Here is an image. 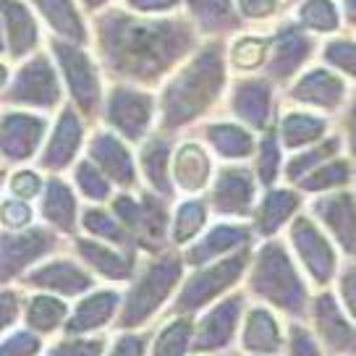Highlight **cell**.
Masks as SVG:
<instances>
[{
  "instance_id": "6da1fadb",
  "label": "cell",
  "mask_w": 356,
  "mask_h": 356,
  "mask_svg": "<svg viewBox=\"0 0 356 356\" xmlns=\"http://www.w3.org/2000/svg\"><path fill=\"white\" fill-rule=\"evenodd\" d=\"M95 42L102 68L123 84L147 89L168 79L200 50L189 16H139L105 8L95 16Z\"/></svg>"
},
{
  "instance_id": "7a4b0ae2",
  "label": "cell",
  "mask_w": 356,
  "mask_h": 356,
  "mask_svg": "<svg viewBox=\"0 0 356 356\" xmlns=\"http://www.w3.org/2000/svg\"><path fill=\"white\" fill-rule=\"evenodd\" d=\"M228 44L210 40L165 79L157 97L160 134H176L204 118L228 84Z\"/></svg>"
},
{
  "instance_id": "3957f363",
  "label": "cell",
  "mask_w": 356,
  "mask_h": 356,
  "mask_svg": "<svg viewBox=\"0 0 356 356\" xmlns=\"http://www.w3.org/2000/svg\"><path fill=\"white\" fill-rule=\"evenodd\" d=\"M246 280H249V293L270 309L283 312L293 320L309 312L312 296L307 280L296 265V257L278 238H267L257 249Z\"/></svg>"
},
{
  "instance_id": "277c9868",
  "label": "cell",
  "mask_w": 356,
  "mask_h": 356,
  "mask_svg": "<svg viewBox=\"0 0 356 356\" xmlns=\"http://www.w3.org/2000/svg\"><path fill=\"white\" fill-rule=\"evenodd\" d=\"M184 265L186 259L176 252H160L147 262L131 280V289L126 293L118 314V327L134 330L147 325L157 312L168 304L184 278Z\"/></svg>"
},
{
  "instance_id": "5b68a950",
  "label": "cell",
  "mask_w": 356,
  "mask_h": 356,
  "mask_svg": "<svg viewBox=\"0 0 356 356\" xmlns=\"http://www.w3.org/2000/svg\"><path fill=\"white\" fill-rule=\"evenodd\" d=\"M252 257H254L252 254V246H246L241 252L222 257L218 262H210V265L204 267H194V273L181 283V289L176 293V301H173L176 314H189L191 317L194 312L220 301L249 273Z\"/></svg>"
},
{
  "instance_id": "8992f818",
  "label": "cell",
  "mask_w": 356,
  "mask_h": 356,
  "mask_svg": "<svg viewBox=\"0 0 356 356\" xmlns=\"http://www.w3.org/2000/svg\"><path fill=\"white\" fill-rule=\"evenodd\" d=\"M3 100L19 111H56L63 102V87L56 63L47 53H34L11 74H6Z\"/></svg>"
},
{
  "instance_id": "52a82bcc",
  "label": "cell",
  "mask_w": 356,
  "mask_h": 356,
  "mask_svg": "<svg viewBox=\"0 0 356 356\" xmlns=\"http://www.w3.org/2000/svg\"><path fill=\"white\" fill-rule=\"evenodd\" d=\"M113 212L115 218L126 225V231L131 234L136 249H149L152 254L163 252V244L170 236V212H168V200L155 191H121L118 197H113Z\"/></svg>"
},
{
  "instance_id": "ba28073f",
  "label": "cell",
  "mask_w": 356,
  "mask_h": 356,
  "mask_svg": "<svg viewBox=\"0 0 356 356\" xmlns=\"http://www.w3.org/2000/svg\"><path fill=\"white\" fill-rule=\"evenodd\" d=\"M50 56L56 58L58 68L63 74L66 89L76 108L84 118H95L105 108V89H102L100 68L95 63V58L89 56L84 47L63 40H50Z\"/></svg>"
},
{
  "instance_id": "9c48e42d",
  "label": "cell",
  "mask_w": 356,
  "mask_h": 356,
  "mask_svg": "<svg viewBox=\"0 0 356 356\" xmlns=\"http://www.w3.org/2000/svg\"><path fill=\"white\" fill-rule=\"evenodd\" d=\"M289 241L293 246L296 262L304 267L309 280L320 289H327L333 280H338V252L335 241L325 234V228L312 215L299 212L289 225Z\"/></svg>"
},
{
  "instance_id": "30bf717a",
  "label": "cell",
  "mask_w": 356,
  "mask_h": 356,
  "mask_svg": "<svg viewBox=\"0 0 356 356\" xmlns=\"http://www.w3.org/2000/svg\"><path fill=\"white\" fill-rule=\"evenodd\" d=\"M102 118L126 142H145L152 136L149 131L157 118L155 95L131 84H113L105 95Z\"/></svg>"
},
{
  "instance_id": "8fae6325",
  "label": "cell",
  "mask_w": 356,
  "mask_h": 356,
  "mask_svg": "<svg viewBox=\"0 0 356 356\" xmlns=\"http://www.w3.org/2000/svg\"><path fill=\"white\" fill-rule=\"evenodd\" d=\"M257 186H259V178L254 170L244 165L220 168L207 189V204L212 215H220L225 220L254 218Z\"/></svg>"
},
{
  "instance_id": "7c38bea8",
  "label": "cell",
  "mask_w": 356,
  "mask_h": 356,
  "mask_svg": "<svg viewBox=\"0 0 356 356\" xmlns=\"http://www.w3.org/2000/svg\"><path fill=\"white\" fill-rule=\"evenodd\" d=\"M244 293H231V296H222L220 301H215L210 309L194 323V346H191V351L197 356H207L218 354V351L234 343L236 330L244 323Z\"/></svg>"
},
{
  "instance_id": "4fadbf2b",
  "label": "cell",
  "mask_w": 356,
  "mask_h": 356,
  "mask_svg": "<svg viewBox=\"0 0 356 356\" xmlns=\"http://www.w3.org/2000/svg\"><path fill=\"white\" fill-rule=\"evenodd\" d=\"M312 327L317 341L335 356H356V323L346 314L343 304L333 291L312 296Z\"/></svg>"
},
{
  "instance_id": "5bb4252c",
  "label": "cell",
  "mask_w": 356,
  "mask_h": 356,
  "mask_svg": "<svg viewBox=\"0 0 356 356\" xmlns=\"http://www.w3.org/2000/svg\"><path fill=\"white\" fill-rule=\"evenodd\" d=\"M58 246V231L53 228H24V231H3L0 241V270L3 283L19 278L26 267L53 254Z\"/></svg>"
},
{
  "instance_id": "9a60e30c",
  "label": "cell",
  "mask_w": 356,
  "mask_h": 356,
  "mask_svg": "<svg viewBox=\"0 0 356 356\" xmlns=\"http://www.w3.org/2000/svg\"><path fill=\"white\" fill-rule=\"evenodd\" d=\"M228 108L236 115V121L244 123L252 131H270L275 129V84L262 76L238 79L231 89Z\"/></svg>"
},
{
  "instance_id": "2e32d148",
  "label": "cell",
  "mask_w": 356,
  "mask_h": 356,
  "mask_svg": "<svg viewBox=\"0 0 356 356\" xmlns=\"http://www.w3.org/2000/svg\"><path fill=\"white\" fill-rule=\"evenodd\" d=\"M289 97L312 113H338L348 100V84L333 68L312 66L301 71L299 79L289 87Z\"/></svg>"
},
{
  "instance_id": "e0dca14e",
  "label": "cell",
  "mask_w": 356,
  "mask_h": 356,
  "mask_svg": "<svg viewBox=\"0 0 356 356\" xmlns=\"http://www.w3.org/2000/svg\"><path fill=\"white\" fill-rule=\"evenodd\" d=\"M47 134V121L32 111L6 108L0 126V149L8 165H24L37 157L40 145Z\"/></svg>"
},
{
  "instance_id": "ac0fdd59",
  "label": "cell",
  "mask_w": 356,
  "mask_h": 356,
  "mask_svg": "<svg viewBox=\"0 0 356 356\" xmlns=\"http://www.w3.org/2000/svg\"><path fill=\"white\" fill-rule=\"evenodd\" d=\"M312 218L346 257L356 259V194L348 189L330 191L312 202Z\"/></svg>"
},
{
  "instance_id": "d6986e66",
  "label": "cell",
  "mask_w": 356,
  "mask_h": 356,
  "mask_svg": "<svg viewBox=\"0 0 356 356\" xmlns=\"http://www.w3.org/2000/svg\"><path fill=\"white\" fill-rule=\"evenodd\" d=\"M87 157L115 186H121L123 191L136 189V181H139L136 163H134L131 149L126 147V139H121L115 131L97 129L92 134L87 142Z\"/></svg>"
},
{
  "instance_id": "ffe728a7",
  "label": "cell",
  "mask_w": 356,
  "mask_h": 356,
  "mask_svg": "<svg viewBox=\"0 0 356 356\" xmlns=\"http://www.w3.org/2000/svg\"><path fill=\"white\" fill-rule=\"evenodd\" d=\"M252 238H254V228H249L238 220H222L210 225L204 234L194 241V244L186 246L184 252V259L189 267H204L210 262H218L222 257L236 254L246 246H252Z\"/></svg>"
},
{
  "instance_id": "44dd1931",
  "label": "cell",
  "mask_w": 356,
  "mask_h": 356,
  "mask_svg": "<svg viewBox=\"0 0 356 356\" xmlns=\"http://www.w3.org/2000/svg\"><path fill=\"white\" fill-rule=\"evenodd\" d=\"M22 283L42 293H56L60 299H74L89 293L95 278L87 265H79L74 259H47L40 267H34L32 273H26Z\"/></svg>"
},
{
  "instance_id": "7402d4cb",
  "label": "cell",
  "mask_w": 356,
  "mask_h": 356,
  "mask_svg": "<svg viewBox=\"0 0 356 356\" xmlns=\"http://www.w3.org/2000/svg\"><path fill=\"white\" fill-rule=\"evenodd\" d=\"M312 53H314V42H312L309 32H304L296 24L280 26L278 32L273 34V47H270V58H267L265 76L270 81L286 84L296 74H301V68L309 60Z\"/></svg>"
},
{
  "instance_id": "603a6c76",
  "label": "cell",
  "mask_w": 356,
  "mask_h": 356,
  "mask_svg": "<svg viewBox=\"0 0 356 356\" xmlns=\"http://www.w3.org/2000/svg\"><path fill=\"white\" fill-rule=\"evenodd\" d=\"M74 249H76L79 259L92 273H97L100 278L111 280V283L134 280L136 275V249H118V246L97 241L92 236H76Z\"/></svg>"
},
{
  "instance_id": "cb8c5ba5",
  "label": "cell",
  "mask_w": 356,
  "mask_h": 356,
  "mask_svg": "<svg viewBox=\"0 0 356 356\" xmlns=\"http://www.w3.org/2000/svg\"><path fill=\"white\" fill-rule=\"evenodd\" d=\"M3 34H6V66L24 63L37 53L40 24L32 8L22 0H3Z\"/></svg>"
},
{
  "instance_id": "d4e9b609",
  "label": "cell",
  "mask_w": 356,
  "mask_h": 356,
  "mask_svg": "<svg viewBox=\"0 0 356 356\" xmlns=\"http://www.w3.org/2000/svg\"><path fill=\"white\" fill-rule=\"evenodd\" d=\"M84 121L79 115L76 108L66 105L58 113V121L50 131V139L44 145V152L40 155V168L50 170V173H60L66 170L74 160H76L81 142H84Z\"/></svg>"
},
{
  "instance_id": "484cf974",
  "label": "cell",
  "mask_w": 356,
  "mask_h": 356,
  "mask_svg": "<svg viewBox=\"0 0 356 356\" xmlns=\"http://www.w3.org/2000/svg\"><path fill=\"white\" fill-rule=\"evenodd\" d=\"M215 163L212 152L200 142H181L173 152V186L184 191L186 197H197L210 189L215 178Z\"/></svg>"
},
{
  "instance_id": "4316f807",
  "label": "cell",
  "mask_w": 356,
  "mask_h": 356,
  "mask_svg": "<svg viewBox=\"0 0 356 356\" xmlns=\"http://www.w3.org/2000/svg\"><path fill=\"white\" fill-rule=\"evenodd\" d=\"M238 343L249 356H278L286 348L289 338L280 327L278 314L265 304H259L246 309Z\"/></svg>"
},
{
  "instance_id": "83f0119b",
  "label": "cell",
  "mask_w": 356,
  "mask_h": 356,
  "mask_svg": "<svg viewBox=\"0 0 356 356\" xmlns=\"http://www.w3.org/2000/svg\"><path fill=\"white\" fill-rule=\"evenodd\" d=\"M121 307H123L121 291L115 289L89 291L87 296L79 299V304L71 312V317H68L66 323V333L68 335L97 333V330L108 327L115 320V314H118Z\"/></svg>"
},
{
  "instance_id": "f1b7e54d",
  "label": "cell",
  "mask_w": 356,
  "mask_h": 356,
  "mask_svg": "<svg viewBox=\"0 0 356 356\" xmlns=\"http://www.w3.org/2000/svg\"><path fill=\"white\" fill-rule=\"evenodd\" d=\"M301 210V191L299 189H283V186H273L265 189L262 200L257 202L254 218V234L262 238H275L283 225H291V220L299 215Z\"/></svg>"
},
{
  "instance_id": "f546056e",
  "label": "cell",
  "mask_w": 356,
  "mask_h": 356,
  "mask_svg": "<svg viewBox=\"0 0 356 356\" xmlns=\"http://www.w3.org/2000/svg\"><path fill=\"white\" fill-rule=\"evenodd\" d=\"M173 145L165 134H152L139 147V168L142 176L149 184V191L170 200L173 197Z\"/></svg>"
},
{
  "instance_id": "4dcf8cb0",
  "label": "cell",
  "mask_w": 356,
  "mask_h": 356,
  "mask_svg": "<svg viewBox=\"0 0 356 356\" xmlns=\"http://www.w3.org/2000/svg\"><path fill=\"white\" fill-rule=\"evenodd\" d=\"M29 3L44 22V26L56 34V40L79 44V47L87 44L89 29L76 0H29Z\"/></svg>"
},
{
  "instance_id": "1f68e13d",
  "label": "cell",
  "mask_w": 356,
  "mask_h": 356,
  "mask_svg": "<svg viewBox=\"0 0 356 356\" xmlns=\"http://www.w3.org/2000/svg\"><path fill=\"white\" fill-rule=\"evenodd\" d=\"M204 142L210 145V152L225 163H241L257 155V142L252 129H246L238 121H212L204 126Z\"/></svg>"
},
{
  "instance_id": "d6a6232c",
  "label": "cell",
  "mask_w": 356,
  "mask_h": 356,
  "mask_svg": "<svg viewBox=\"0 0 356 356\" xmlns=\"http://www.w3.org/2000/svg\"><path fill=\"white\" fill-rule=\"evenodd\" d=\"M40 212H42V220L47 222L53 231H58L60 236H74L76 222H81L74 189H71V184L63 181L60 176L47 178Z\"/></svg>"
},
{
  "instance_id": "836d02e7",
  "label": "cell",
  "mask_w": 356,
  "mask_h": 356,
  "mask_svg": "<svg viewBox=\"0 0 356 356\" xmlns=\"http://www.w3.org/2000/svg\"><path fill=\"white\" fill-rule=\"evenodd\" d=\"M184 8L197 32L215 40L222 34L238 32L244 24L234 0H184Z\"/></svg>"
},
{
  "instance_id": "e575fe53",
  "label": "cell",
  "mask_w": 356,
  "mask_h": 356,
  "mask_svg": "<svg viewBox=\"0 0 356 356\" xmlns=\"http://www.w3.org/2000/svg\"><path fill=\"white\" fill-rule=\"evenodd\" d=\"M278 136L280 145L286 147V149L301 152L307 147H314L317 142H323L325 136H330L327 134V118H323L320 113L301 111V108L286 111L280 115Z\"/></svg>"
},
{
  "instance_id": "d590c367",
  "label": "cell",
  "mask_w": 356,
  "mask_h": 356,
  "mask_svg": "<svg viewBox=\"0 0 356 356\" xmlns=\"http://www.w3.org/2000/svg\"><path fill=\"white\" fill-rule=\"evenodd\" d=\"M68 317V304L56 293H34L24 304V323L26 327L37 335H50L58 327H66Z\"/></svg>"
},
{
  "instance_id": "8d00e7d4",
  "label": "cell",
  "mask_w": 356,
  "mask_h": 356,
  "mask_svg": "<svg viewBox=\"0 0 356 356\" xmlns=\"http://www.w3.org/2000/svg\"><path fill=\"white\" fill-rule=\"evenodd\" d=\"M356 178V168L351 163V157H333V160H327L323 163L320 168H314L309 176H304L296 184V189L301 194H317V197H323V194H330V191H341V189H348L351 184H354Z\"/></svg>"
},
{
  "instance_id": "74e56055",
  "label": "cell",
  "mask_w": 356,
  "mask_h": 356,
  "mask_svg": "<svg viewBox=\"0 0 356 356\" xmlns=\"http://www.w3.org/2000/svg\"><path fill=\"white\" fill-rule=\"evenodd\" d=\"M210 204L200 197H186L176 204L173 220H170V241L176 246H189L207 231L210 220Z\"/></svg>"
},
{
  "instance_id": "f35d334b",
  "label": "cell",
  "mask_w": 356,
  "mask_h": 356,
  "mask_svg": "<svg viewBox=\"0 0 356 356\" xmlns=\"http://www.w3.org/2000/svg\"><path fill=\"white\" fill-rule=\"evenodd\" d=\"M273 37H259V34H241L228 44V66L236 74L252 76L257 71H265L267 58H270Z\"/></svg>"
},
{
  "instance_id": "ab89813d",
  "label": "cell",
  "mask_w": 356,
  "mask_h": 356,
  "mask_svg": "<svg viewBox=\"0 0 356 356\" xmlns=\"http://www.w3.org/2000/svg\"><path fill=\"white\" fill-rule=\"evenodd\" d=\"M81 228L87 231V236L97 238V241H105V244L118 246V249H136L131 234L126 231V225L115 218L113 210H105L97 204L87 207L81 212Z\"/></svg>"
},
{
  "instance_id": "60d3db41",
  "label": "cell",
  "mask_w": 356,
  "mask_h": 356,
  "mask_svg": "<svg viewBox=\"0 0 356 356\" xmlns=\"http://www.w3.org/2000/svg\"><path fill=\"white\" fill-rule=\"evenodd\" d=\"M293 19L304 32L333 34L341 29L343 13L333 0H299L293 8Z\"/></svg>"
},
{
  "instance_id": "b9f144b4",
  "label": "cell",
  "mask_w": 356,
  "mask_h": 356,
  "mask_svg": "<svg viewBox=\"0 0 356 356\" xmlns=\"http://www.w3.org/2000/svg\"><path fill=\"white\" fill-rule=\"evenodd\" d=\"M341 145H343V136L330 134V136H325L323 142H317L314 147H307V149H301V152H293L291 160L286 163V168H283V176L289 178L291 184H299L301 178L309 176L314 168H320L323 163L338 157Z\"/></svg>"
},
{
  "instance_id": "7bdbcfd3",
  "label": "cell",
  "mask_w": 356,
  "mask_h": 356,
  "mask_svg": "<svg viewBox=\"0 0 356 356\" xmlns=\"http://www.w3.org/2000/svg\"><path fill=\"white\" fill-rule=\"evenodd\" d=\"M191 346H194V320L189 314H176L157 330L149 356H189Z\"/></svg>"
},
{
  "instance_id": "ee69618b",
  "label": "cell",
  "mask_w": 356,
  "mask_h": 356,
  "mask_svg": "<svg viewBox=\"0 0 356 356\" xmlns=\"http://www.w3.org/2000/svg\"><path fill=\"white\" fill-rule=\"evenodd\" d=\"M254 157V173L259 178V186L273 189L280 176V168H283V145H280L278 129H270V131L262 134Z\"/></svg>"
},
{
  "instance_id": "f6af8a7d",
  "label": "cell",
  "mask_w": 356,
  "mask_h": 356,
  "mask_svg": "<svg viewBox=\"0 0 356 356\" xmlns=\"http://www.w3.org/2000/svg\"><path fill=\"white\" fill-rule=\"evenodd\" d=\"M74 184H76L79 194L84 200L95 202V204L113 200V181L89 157L76 163V168H74Z\"/></svg>"
},
{
  "instance_id": "bcb514c9",
  "label": "cell",
  "mask_w": 356,
  "mask_h": 356,
  "mask_svg": "<svg viewBox=\"0 0 356 356\" xmlns=\"http://www.w3.org/2000/svg\"><path fill=\"white\" fill-rule=\"evenodd\" d=\"M323 60L327 68L356 79V40H348V37L327 40L323 47Z\"/></svg>"
},
{
  "instance_id": "7dc6e473",
  "label": "cell",
  "mask_w": 356,
  "mask_h": 356,
  "mask_svg": "<svg viewBox=\"0 0 356 356\" xmlns=\"http://www.w3.org/2000/svg\"><path fill=\"white\" fill-rule=\"evenodd\" d=\"M44 181L42 173L40 170H32V168H16L11 176H8V191H11V197L16 200H37V197H42L44 191Z\"/></svg>"
},
{
  "instance_id": "c3c4849f",
  "label": "cell",
  "mask_w": 356,
  "mask_h": 356,
  "mask_svg": "<svg viewBox=\"0 0 356 356\" xmlns=\"http://www.w3.org/2000/svg\"><path fill=\"white\" fill-rule=\"evenodd\" d=\"M105 338H89V335H68L44 356H102L105 354Z\"/></svg>"
},
{
  "instance_id": "681fc988",
  "label": "cell",
  "mask_w": 356,
  "mask_h": 356,
  "mask_svg": "<svg viewBox=\"0 0 356 356\" xmlns=\"http://www.w3.org/2000/svg\"><path fill=\"white\" fill-rule=\"evenodd\" d=\"M40 351H42V338L32 333L29 327L6 333L3 346H0V356H37Z\"/></svg>"
},
{
  "instance_id": "f907efd6",
  "label": "cell",
  "mask_w": 356,
  "mask_h": 356,
  "mask_svg": "<svg viewBox=\"0 0 356 356\" xmlns=\"http://www.w3.org/2000/svg\"><path fill=\"white\" fill-rule=\"evenodd\" d=\"M286 356H323V343L317 341L314 330L304 327L301 323H293L289 327Z\"/></svg>"
},
{
  "instance_id": "816d5d0a",
  "label": "cell",
  "mask_w": 356,
  "mask_h": 356,
  "mask_svg": "<svg viewBox=\"0 0 356 356\" xmlns=\"http://www.w3.org/2000/svg\"><path fill=\"white\" fill-rule=\"evenodd\" d=\"M34 212L29 207V202L16 200V197H6L3 200V228L6 231H24L32 228Z\"/></svg>"
},
{
  "instance_id": "f5cc1de1",
  "label": "cell",
  "mask_w": 356,
  "mask_h": 356,
  "mask_svg": "<svg viewBox=\"0 0 356 356\" xmlns=\"http://www.w3.org/2000/svg\"><path fill=\"white\" fill-rule=\"evenodd\" d=\"M338 301L343 304L346 314L356 323V262L351 259L338 275Z\"/></svg>"
},
{
  "instance_id": "db71d44e",
  "label": "cell",
  "mask_w": 356,
  "mask_h": 356,
  "mask_svg": "<svg viewBox=\"0 0 356 356\" xmlns=\"http://www.w3.org/2000/svg\"><path fill=\"white\" fill-rule=\"evenodd\" d=\"M244 22H267L280 8V0H234Z\"/></svg>"
},
{
  "instance_id": "11a10c76",
  "label": "cell",
  "mask_w": 356,
  "mask_h": 356,
  "mask_svg": "<svg viewBox=\"0 0 356 356\" xmlns=\"http://www.w3.org/2000/svg\"><path fill=\"white\" fill-rule=\"evenodd\" d=\"M126 11L139 16H173L184 6V0H123Z\"/></svg>"
},
{
  "instance_id": "9f6ffc18",
  "label": "cell",
  "mask_w": 356,
  "mask_h": 356,
  "mask_svg": "<svg viewBox=\"0 0 356 356\" xmlns=\"http://www.w3.org/2000/svg\"><path fill=\"white\" fill-rule=\"evenodd\" d=\"M147 341L136 333H123L115 338L113 348L108 351V356H145Z\"/></svg>"
},
{
  "instance_id": "6f0895ef",
  "label": "cell",
  "mask_w": 356,
  "mask_h": 356,
  "mask_svg": "<svg viewBox=\"0 0 356 356\" xmlns=\"http://www.w3.org/2000/svg\"><path fill=\"white\" fill-rule=\"evenodd\" d=\"M343 142L348 147V157L356 168V95L348 100L343 113Z\"/></svg>"
},
{
  "instance_id": "680465c9",
  "label": "cell",
  "mask_w": 356,
  "mask_h": 356,
  "mask_svg": "<svg viewBox=\"0 0 356 356\" xmlns=\"http://www.w3.org/2000/svg\"><path fill=\"white\" fill-rule=\"evenodd\" d=\"M19 314H22V296L16 291L6 289L3 291V330L6 333H11V327L19 320Z\"/></svg>"
},
{
  "instance_id": "91938a15",
  "label": "cell",
  "mask_w": 356,
  "mask_h": 356,
  "mask_svg": "<svg viewBox=\"0 0 356 356\" xmlns=\"http://www.w3.org/2000/svg\"><path fill=\"white\" fill-rule=\"evenodd\" d=\"M341 13H343V22L356 29V0H341Z\"/></svg>"
},
{
  "instance_id": "94428289",
  "label": "cell",
  "mask_w": 356,
  "mask_h": 356,
  "mask_svg": "<svg viewBox=\"0 0 356 356\" xmlns=\"http://www.w3.org/2000/svg\"><path fill=\"white\" fill-rule=\"evenodd\" d=\"M76 3L89 13H102V8H105L111 0H76Z\"/></svg>"
},
{
  "instance_id": "6125c7cd",
  "label": "cell",
  "mask_w": 356,
  "mask_h": 356,
  "mask_svg": "<svg viewBox=\"0 0 356 356\" xmlns=\"http://www.w3.org/2000/svg\"><path fill=\"white\" fill-rule=\"evenodd\" d=\"M296 3H299V0H296Z\"/></svg>"
}]
</instances>
